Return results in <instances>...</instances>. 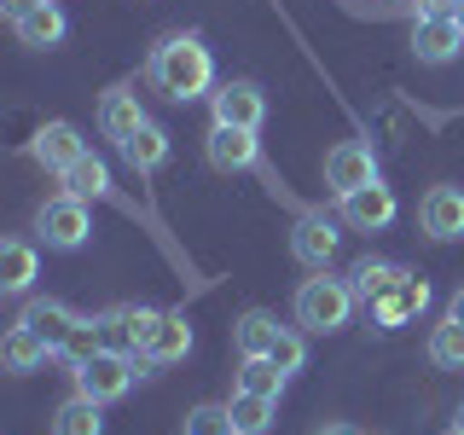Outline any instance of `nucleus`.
<instances>
[{"mask_svg": "<svg viewBox=\"0 0 464 435\" xmlns=\"http://www.w3.org/2000/svg\"><path fill=\"white\" fill-rule=\"evenodd\" d=\"M151 87L163 99H174V105H192V99L209 93V82H215V58L209 47H203L198 35H169V41H157V53H151Z\"/></svg>", "mask_w": 464, "mask_h": 435, "instance_id": "obj_1", "label": "nucleus"}, {"mask_svg": "<svg viewBox=\"0 0 464 435\" xmlns=\"http://www.w3.org/2000/svg\"><path fill=\"white\" fill-rule=\"evenodd\" d=\"M354 285L348 279H331V273H314V279L296 285V325L314 331V337H331V331L348 325V314H354Z\"/></svg>", "mask_w": 464, "mask_h": 435, "instance_id": "obj_2", "label": "nucleus"}, {"mask_svg": "<svg viewBox=\"0 0 464 435\" xmlns=\"http://www.w3.org/2000/svg\"><path fill=\"white\" fill-rule=\"evenodd\" d=\"M87 232H93V215H87V198L76 192H58L35 209V238L47 250H82Z\"/></svg>", "mask_w": 464, "mask_h": 435, "instance_id": "obj_3", "label": "nucleus"}, {"mask_svg": "<svg viewBox=\"0 0 464 435\" xmlns=\"http://www.w3.org/2000/svg\"><path fill=\"white\" fill-rule=\"evenodd\" d=\"M134 377H140V360H134V354L99 348L93 360H82V366H76V395L99 401V406H111V401H122L128 389H134Z\"/></svg>", "mask_w": 464, "mask_h": 435, "instance_id": "obj_4", "label": "nucleus"}, {"mask_svg": "<svg viewBox=\"0 0 464 435\" xmlns=\"http://www.w3.org/2000/svg\"><path fill=\"white\" fill-rule=\"evenodd\" d=\"M325 186H331L337 198L360 192V186H377V157H372V145H360V140L331 145V151H325Z\"/></svg>", "mask_w": 464, "mask_h": 435, "instance_id": "obj_5", "label": "nucleus"}, {"mask_svg": "<svg viewBox=\"0 0 464 435\" xmlns=\"http://www.w3.org/2000/svg\"><path fill=\"white\" fill-rule=\"evenodd\" d=\"M209 111H215V122H221V128H250V134L267 122V99H261L256 82H221L209 93Z\"/></svg>", "mask_w": 464, "mask_h": 435, "instance_id": "obj_6", "label": "nucleus"}, {"mask_svg": "<svg viewBox=\"0 0 464 435\" xmlns=\"http://www.w3.org/2000/svg\"><path fill=\"white\" fill-rule=\"evenodd\" d=\"M418 227L435 244L464 238V186H430L424 203H418Z\"/></svg>", "mask_w": 464, "mask_h": 435, "instance_id": "obj_7", "label": "nucleus"}, {"mask_svg": "<svg viewBox=\"0 0 464 435\" xmlns=\"http://www.w3.org/2000/svg\"><path fill=\"white\" fill-rule=\"evenodd\" d=\"M157 319H163V314H157V308H140V302H122V308L99 314V325H105V348H116V354H145Z\"/></svg>", "mask_w": 464, "mask_h": 435, "instance_id": "obj_8", "label": "nucleus"}, {"mask_svg": "<svg viewBox=\"0 0 464 435\" xmlns=\"http://www.w3.org/2000/svg\"><path fill=\"white\" fill-rule=\"evenodd\" d=\"M29 157H35L41 169H53V174H70L87 157V140L70 122H41L35 140H29Z\"/></svg>", "mask_w": 464, "mask_h": 435, "instance_id": "obj_9", "label": "nucleus"}, {"mask_svg": "<svg viewBox=\"0 0 464 435\" xmlns=\"http://www.w3.org/2000/svg\"><path fill=\"white\" fill-rule=\"evenodd\" d=\"M337 221L331 215H302L296 232H290V256L302 261V267H314V273H325L331 267V256H337Z\"/></svg>", "mask_w": 464, "mask_h": 435, "instance_id": "obj_10", "label": "nucleus"}, {"mask_svg": "<svg viewBox=\"0 0 464 435\" xmlns=\"http://www.w3.org/2000/svg\"><path fill=\"white\" fill-rule=\"evenodd\" d=\"M424 308H430V285L418 279V273H406L401 285H389L383 296L372 302V319H377L383 331H395V325H412V319L424 314Z\"/></svg>", "mask_w": 464, "mask_h": 435, "instance_id": "obj_11", "label": "nucleus"}, {"mask_svg": "<svg viewBox=\"0 0 464 435\" xmlns=\"http://www.w3.org/2000/svg\"><path fill=\"white\" fill-rule=\"evenodd\" d=\"M412 53H418V64H453V58L464 53V29H459L453 12H447V18H418Z\"/></svg>", "mask_w": 464, "mask_h": 435, "instance_id": "obj_12", "label": "nucleus"}, {"mask_svg": "<svg viewBox=\"0 0 464 435\" xmlns=\"http://www.w3.org/2000/svg\"><path fill=\"white\" fill-rule=\"evenodd\" d=\"M186 354H192V319L163 314L157 331H151V343H145V354H134V360H140V377H145V366H174V360H186Z\"/></svg>", "mask_w": 464, "mask_h": 435, "instance_id": "obj_13", "label": "nucleus"}, {"mask_svg": "<svg viewBox=\"0 0 464 435\" xmlns=\"http://www.w3.org/2000/svg\"><path fill=\"white\" fill-rule=\"evenodd\" d=\"M343 221L360 227V232H383L389 221H395V192H389L383 180L377 186H360V192L343 198Z\"/></svg>", "mask_w": 464, "mask_h": 435, "instance_id": "obj_14", "label": "nucleus"}, {"mask_svg": "<svg viewBox=\"0 0 464 435\" xmlns=\"http://www.w3.org/2000/svg\"><path fill=\"white\" fill-rule=\"evenodd\" d=\"M145 128V111H140V93H128V87H111L105 99H99V134L128 145Z\"/></svg>", "mask_w": 464, "mask_h": 435, "instance_id": "obj_15", "label": "nucleus"}, {"mask_svg": "<svg viewBox=\"0 0 464 435\" xmlns=\"http://www.w3.org/2000/svg\"><path fill=\"white\" fill-rule=\"evenodd\" d=\"M18 319H24V325H29V331H35L41 343L53 348V354H58V348L70 343V331L82 325V314H70L64 302H53V296H35V302H29V308H24Z\"/></svg>", "mask_w": 464, "mask_h": 435, "instance_id": "obj_16", "label": "nucleus"}, {"mask_svg": "<svg viewBox=\"0 0 464 435\" xmlns=\"http://www.w3.org/2000/svg\"><path fill=\"white\" fill-rule=\"evenodd\" d=\"M203 151H209V163L221 174H238V169H256V134L250 128H209V140H203Z\"/></svg>", "mask_w": 464, "mask_h": 435, "instance_id": "obj_17", "label": "nucleus"}, {"mask_svg": "<svg viewBox=\"0 0 464 435\" xmlns=\"http://www.w3.org/2000/svg\"><path fill=\"white\" fill-rule=\"evenodd\" d=\"M35 273H41V256L29 250L24 238L0 244V290H6V296H24V290L35 285Z\"/></svg>", "mask_w": 464, "mask_h": 435, "instance_id": "obj_18", "label": "nucleus"}, {"mask_svg": "<svg viewBox=\"0 0 464 435\" xmlns=\"http://www.w3.org/2000/svg\"><path fill=\"white\" fill-rule=\"evenodd\" d=\"M47 354H53V348L41 343L24 319L6 331V337H0V360H6V372H35V366H47Z\"/></svg>", "mask_w": 464, "mask_h": 435, "instance_id": "obj_19", "label": "nucleus"}, {"mask_svg": "<svg viewBox=\"0 0 464 435\" xmlns=\"http://www.w3.org/2000/svg\"><path fill=\"white\" fill-rule=\"evenodd\" d=\"M401 279H406V267H395V261H377V256L354 261V273H348V285H354V296L366 302V308H372L377 296H383L389 285H401Z\"/></svg>", "mask_w": 464, "mask_h": 435, "instance_id": "obj_20", "label": "nucleus"}, {"mask_svg": "<svg viewBox=\"0 0 464 435\" xmlns=\"http://www.w3.org/2000/svg\"><path fill=\"white\" fill-rule=\"evenodd\" d=\"M12 29H18V41H24V47H58L70 24H64V12H58L53 0H47V6H35L29 18H18Z\"/></svg>", "mask_w": 464, "mask_h": 435, "instance_id": "obj_21", "label": "nucleus"}, {"mask_svg": "<svg viewBox=\"0 0 464 435\" xmlns=\"http://www.w3.org/2000/svg\"><path fill=\"white\" fill-rule=\"evenodd\" d=\"M122 157H128V169H140V174H157V169L169 163V134H163L157 122H145L140 134L122 145Z\"/></svg>", "mask_w": 464, "mask_h": 435, "instance_id": "obj_22", "label": "nucleus"}, {"mask_svg": "<svg viewBox=\"0 0 464 435\" xmlns=\"http://www.w3.org/2000/svg\"><path fill=\"white\" fill-rule=\"evenodd\" d=\"M53 435H105L99 401H87V395H70V401L53 412Z\"/></svg>", "mask_w": 464, "mask_h": 435, "instance_id": "obj_23", "label": "nucleus"}, {"mask_svg": "<svg viewBox=\"0 0 464 435\" xmlns=\"http://www.w3.org/2000/svg\"><path fill=\"white\" fill-rule=\"evenodd\" d=\"M273 337H279V319H273V314H261V308H250V314L238 319V325H232V343H238V354H244V360L267 354Z\"/></svg>", "mask_w": 464, "mask_h": 435, "instance_id": "obj_24", "label": "nucleus"}, {"mask_svg": "<svg viewBox=\"0 0 464 435\" xmlns=\"http://www.w3.org/2000/svg\"><path fill=\"white\" fill-rule=\"evenodd\" d=\"M273 406H279V401H267V395H244V389H238V395L227 401L232 430H238V435H267V430H273Z\"/></svg>", "mask_w": 464, "mask_h": 435, "instance_id": "obj_25", "label": "nucleus"}, {"mask_svg": "<svg viewBox=\"0 0 464 435\" xmlns=\"http://www.w3.org/2000/svg\"><path fill=\"white\" fill-rule=\"evenodd\" d=\"M64 180V192H76V198H111V169H105V157H93L87 151L70 174H58Z\"/></svg>", "mask_w": 464, "mask_h": 435, "instance_id": "obj_26", "label": "nucleus"}, {"mask_svg": "<svg viewBox=\"0 0 464 435\" xmlns=\"http://www.w3.org/2000/svg\"><path fill=\"white\" fill-rule=\"evenodd\" d=\"M430 360H435L441 372H464V325H459L453 314H447L441 325L430 331Z\"/></svg>", "mask_w": 464, "mask_h": 435, "instance_id": "obj_27", "label": "nucleus"}, {"mask_svg": "<svg viewBox=\"0 0 464 435\" xmlns=\"http://www.w3.org/2000/svg\"><path fill=\"white\" fill-rule=\"evenodd\" d=\"M238 389H244V395H267V401H279V395H285V372L273 366L267 354H256V360H244V366H238Z\"/></svg>", "mask_w": 464, "mask_h": 435, "instance_id": "obj_28", "label": "nucleus"}, {"mask_svg": "<svg viewBox=\"0 0 464 435\" xmlns=\"http://www.w3.org/2000/svg\"><path fill=\"white\" fill-rule=\"evenodd\" d=\"M99 348H105V325H99V319H82V325L70 331V343L58 348V354H64L70 366H82V360H93Z\"/></svg>", "mask_w": 464, "mask_h": 435, "instance_id": "obj_29", "label": "nucleus"}, {"mask_svg": "<svg viewBox=\"0 0 464 435\" xmlns=\"http://www.w3.org/2000/svg\"><path fill=\"white\" fill-rule=\"evenodd\" d=\"M267 360H273V366H279V372L290 377V372H302V360H308V343H302L296 331H285V325H279V337H273Z\"/></svg>", "mask_w": 464, "mask_h": 435, "instance_id": "obj_30", "label": "nucleus"}, {"mask_svg": "<svg viewBox=\"0 0 464 435\" xmlns=\"http://www.w3.org/2000/svg\"><path fill=\"white\" fill-rule=\"evenodd\" d=\"M186 435H238V430H232L227 406H192L186 412Z\"/></svg>", "mask_w": 464, "mask_h": 435, "instance_id": "obj_31", "label": "nucleus"}, {"mask_svg": "<svg viewBox=\"0 0 464 435\" xmlns=\"http://www.w3.org/2000/svg\"><path fill=\"white\" fill-rule=\"evenodd\" d=\"M459 0H418V18H447Z\"/></svg>", "mask_w": 464, "mask_h": 435, "instance_id": "obj_32", "label": "nucleus"}, {"mask_svg": "<svg viewBox=\"0 0 464 435\" xmlns=\"http://www.w3.org/2000/svg\"><path fill=\"white\" fill-rule=\"evenodd\" d=\"M0 6H6V18L18 24V18H29V12H35V6H47V0H0Z\"/></svg>", "mask_w": 464, "mask_h": 435, "instance_id": "obj_33", "label": "nucleus"}, {"mask_svg": "<svg viewBox=\"0 0 464 435\" xmlns=\"http://www.w3.org/2000/svg\"><path fill=\"white\" fill-rule=\"evenodd\" d=\"M447 314H453V319H459V325H464V285L453 290V308H447Z\"/></svg>", "mask_w": 464, "mask_h": 435, "instance_id": "obj_34", "label": "nucleus"}, {"mask_svg": "<svg viewBox=\"0 0 464 435\" xmlns=\"http://www.w3.org/2000/svg\"><path fill=\"white\" fill-rule=\"evenodd\" d=\"M319 435H360V430H354V424H325Z\"/></svg>", "mask_w": 464, "mask_h": 435, "instance_id": "obj_35", "label": "nucleus"}, {"mask_svg": "<svg viewBox=\"0 0 464 435\" xmlns=\"http://www.w3.org/2000/svg\"><path fill=\"white\" fill-rule=\"evenodd\" d=\"M453 18H459V29H464V0H459V6H453Z\"/></svg>", "mask_w": 464, "mask_h": 435, "instance_id": "obj_36", "label": "nucleus"}, {"mask_svg": "<svg viewBox=\"0 0 464 435\" xmlns=\"http://www.w3.org/2000/svg\"><path fill=\"white\" fill-rule=\"evenodd\" d=\"M453 424H459V430H464V406H459V418H453Z\"/></svg>", "mask_w": 464, "mask_h": 435, "instance_id": "obj_37", "label": "nucleus"}, {"mask_svg": "<svg viewBox=\"0 0 464 435\" xmlns=\"http://www.w3.org/2000/svg\"><path fill=\"white\" fill-rule=\"evenodd\" d=\"M447 435H464V430H459V424H453V430H447Z\"/></svg>", "mask_w": 464, "mask_h": 435, "instance_id": "obj_38", "label": "nucleus"}]
</instances>
